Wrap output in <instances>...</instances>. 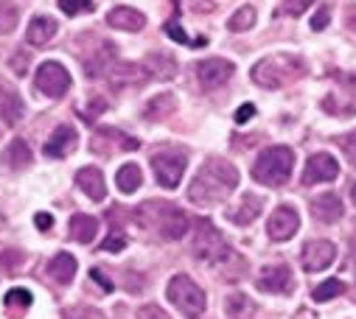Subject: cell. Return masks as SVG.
Segmentation results:
<instances>
[{
    "label": "cell",
    "instance_id": "cell-46",
    "mask_svg": "<svg viewBox=\"0 0 356 319\" xmlns=\"http://www.w3.org/2000/svg\"><path fill=\"white\" fill-rule=\"evenodd\" d=\"M345 28H350V31H356V3H350V6H345Z\"/></svg>",
    "mask_w": 356,
    "mask_h": 319
},
{
    "label": "cell",
    "instance_id": "cell-30",
    "mask_svg": "<svg viewBox=\"0 0 356 319\" xmlns=\"http://www.w3.org/2000/svg\"><path fill=\"white\" fill-rule=\"evenodd\" d=\"M140 182H143V174H140V169L135 163L121 166L118 174H115V185H118L121 193H135L140 188Z\"/></svg>",
    "mask_w": 356,
    "mask_h": 319
},
{
    "label": "cell",
    "instance_id": "cell-42",
    "mask_svg": "<svg viewBox=\"0 0 356 319\" xmlns=\"http://www.w3.org/2000/svg\"><path fill=\"white\" fill-rule=\"evenodd\" d=\"M165 37H168V40H174V42H188V34L180 28V23H174V20H171V23H165Z\"/></svg>",
    "mask_w": 356,
    "mask_h": 319
},
{
    "label": "cell",
    "instance_id": "cell-2",
    "mask_svg": "<svg viewBox=\"0 0 356 319\" xmlns=\"http://www.w3.org/2000/svg\"><path fill=\"white\" fill-rule=\"evenodd\" d=\"M135 221L140 227H149V230H157L165 241H180V238L191 230V221L186 216V210H180L171 202H143L138 210H135Z\"/></svg>",
    "mask_w": 356,
    "mask_h": 319
},
{
    "label": "cell",
    "instance_id": "cell-27",
    "mask_svg": "<svg viewBox=\"0 0 356 319\" xmlns=\"http://www.w3.org/2000/svg\"><path fill=\"white\" fill-rule=\"evenodd\" d=\"M3 163L12 169V171H23V169H29L31 166V148H29V143L26 140H12L9 143V148H6V154H3Z\"/></svg>",
    "mask_w": 356,
    "mask_h": 319
},
{
    "label": "cell",
    "instance_id": "cell-21",
    "mask_svg": "<svg viewBox=\"0 0 356 319\" xmlns=\"http://www.w3.org/2000/svg\"><path fill=\"white\" fill-rule=\"evenodd\" d=\"M113 64H115V45H110V42H104L93 56L84 59V70H87V76H90V78L107 76L113 70Z\"/></svg>",
    "mask_w": 356,
    "mask_h": 319
},
{
    "label": "cell",
    "instance_id": "cell-22",
    "mask_svg": "<svg viewBox=\"0 0 356 319\" xmlns=\"http://www.w3.org/2000/svg\"><path fill=\"white\" fill-rule=\"evenodd\" d=\"M56 20L54 17H45V15H37L31 23H29V31H26V40L31 42V45H48L54 37H56Z\"/></svg>",
    "mask_w": 356,
    "mask_h": 319
},
{
    "label": "cell",
    "instance_id": "cell-1",
    "mask_svg": "<svg viewBox=\"0 0 356 319\" xmlns=\"http://www.w3.org/2000/svg\"><path fill=\"white\" fill-rule=\"evenodd\" d=\"M236 185H238V169L222 157H211L191 180L188 199L200 207H211V205L225 202L236 191Z\"/></svg>",
    "mask_w": 356,
    "mask_h": 319
},
{
    "label": "cell",
    "instance_id": "cell-16",
    "mask_svg": "<svg viewBox=\"0 0 356 319\" xmlns=\"http://www.w3.org/2000/svg\"><path fill=\"white\" fill-rule=\"evenodd\" d=\"M76 143H79V135H76V129L73 126H67V123H62V126H56L54 129V135L48 137V143H45V154L48 157H56V160H62V157H67L73 148H76Z\"/></svg>",
    "mask_w": 356,
    "mask_h": 319
},
{
    "label": "cell",
    "instance_id": "cell-36",
    "mask_svg": "<svg viewBox=\"0 0 356 319\" xmlns=\"http://www.w3.org/2000/svg\"><path fill=\"white\" fill-rule=\"evenodd\" d=\"M59 9L67 17H76V15H90L96 6H93V0H59Z\"/></svg>",
    "mask_w": 356,
    "mask_h": 319
},
{
    "label": "cell",
    "instance_id": "cell-47",
    "mask_svg": "<svg viewBox=\"0 0 356 319\" xmlns=\"http://www.w3.org/2000/svg\"><path fill=\"white\" fill-rule=\"evenodd\" d=\"M34 221H37V227H40V230H51V227H54L51 213H37V216H34Z\"/></svg>",
    "mask_w": 356,
    "mask_h": 319
},
{
    "label": "cell",
    "instance_id": "cell-33",
    "mask_svg": "<svg viewBox=\"0 0 356 319\" xmlns=\"http://www.w3.org/2000/svg\"><path fill=\"white\" fill-rule=\"evenodd\" d=\"M20 23V9L12 3V0H0V37H6L17 28Z\"/></svg>",
    "mask_w": 356,
    "mask_h": 319
},
{
    "label": "cell",
    "instance_id": "cell-34",
    "mask_svg": "<svg viewBox=\"0 0 356 319\" xmlns=\"http://www.w3.org/2000/svg\"><path fill=\"white\" fill-rule=\"evenodd\" d=\"M255 17H258V15H255V6L247 3V6H241V9L233 12V17L227 20V28H230V31H250V28L255 26Z\"/></svg>",
    "mask_w": 356,
    "mask_h": 319
},
{
    "label": "cell",
    "instance_id": "cell-43",
    "mask_svg": "<svg viewBox=\"0 0 356 319\" xmlns=\"http://www.w3.org/2000/svg\"><path fill=\"white\" fill-rule=\"evenodd\" d=\"M0 264H3L6 269H15V266H20V264H23V255H20L17 250H6L3 255H0Z\"/></svg>",
    "mask_w": 356,
    "mask_h": 319
},
{
    "label": "cell",
    "instance_id": "cell-26",
    "mask_svg": "<svg viewBox=\"0 0 356 319\" xmlns=\"http://www.w3.org/2000/svg\"><path fill=\"white\" fill-rule=\"evenodd\" d=\"M0 118H3L9 126H15L20 118H23V101L15 90L0 85Z\"/></svg>",
    "mask_w": 356,
    "mask_h": 319
},
{
    "label": "cell",
    "instance_id": "cell-39",
    "mask_svg": "<svg viewBox=\"0 0 356 319\" xmlns=\"http://www.w3.org/2000/svg\"><path fill=\"white\" fill-rule=\"evenodd\" d=\"M339 148L348 157V163L356 166V132H348L345 137H339Z\"/></svg>",
    "mask_w": 356,
    "mask_h": 319
},
{
    "label": "cell",
    "instance_id": "cell-23",
    "mask_svg": "<svg viewBox=\"0 0 356 319\" xmlns=\"http://www.w3.org/2000/svg\"><path fill=\"white\" fill-rule=\"evenodd\" d=\"M73 275H76V258H73L70 252H59L56 258H51V264H48V277H51L54 283L67 286V283L73 280Z\"/></svg>",
    "mask_w": 356,
    "mask_h": 319
},
{
    "label": "cell",
    "instance_id": "cell-3",
    "mask_svg": "<svg viewBox=\"0 0 356 319\" xmlns=\"http://www.w3.org/2000/svg\"><path fill=\"white\" fill-rule=\"evenodd\" d=\"M306 73V64L295 53H273L264 56L252 67V82L264 90H281L286 85H295L298 78Z\"/></svg>",
    "mask_w": 356,
    "mask_h": 319
},
{
    "label": "cell",
    "instance_id": "cell-17",
    "mask_svg": "<svg viewBox=\"0 0 356 319\" xmlns=\"http://www.w3.org/2000/svg\"><path fill=\"white\" fill-rule=\"evenodd\" d=\"M146 67L143 64H132V62H115L113 70L107 73L113 87H132V85H143L146 82Z\"/></svg>",
    "mask_w": 356,
    "mask_h": 319
},
{
    "label": "cell",
    "instance_id": "cell-7",
    "mask_svg": "<svg viewBox=\"0 0 356 319\" xmlns=\"http://www.w3.org/2000/svg\"><path fill=\"white\" fill-rule=\"evenodd\" d=\"M323 110L328 115H356V70L334 73V93L325 96Z\"/></svg>",
    "mask_w": 356,
    "mask_h": 319
},
{
    "label": "cell",
    "instance_id": "cell-50",
    "mask_svg": "<svg viewBox=\"0 0 356 319\" xmlns=\"http://www.w3.org/2000/svg\"><path fill=\"white\" fill-rule=\"evenodd\" d=\"M26 62H29L26 56H15V59H12V67H15V70H23V67H26Z\"/></svg>",
    "mask_w": 356,
    "mask_h": 319
},
{
    "label": "cell",
    "instance_id": "cell-10",
    "mask_svg": "<svg viewBox=\"0 0 356 319\" xmlns=\"http://www.w3.org/2000/svg\"><path fill=\"white\" fill-rule=\"evenodd\" d=\"M233 73H236L233 62L219 59V56H213V59H202V62L197 64V78H200V85H202L205 90H219L222 85L230 82V76H233Z\"/></svg>",
    "mask_w": 356,
    "mask_h": 319
},
{
    "label": "cell",
    "instance_id": "cell-25",
    "mask_svg": "<svg viewBox=\"0 0 356 319\" xmlns=\"http://www.w3.org/2000/svg\"><path fill=\"white\" fill-rule=\"evenodd\" d=\"M99 232V221L93 216H84V213H76L70 218V238L79 244H90Z\"/></svg>",
    "mask_w": 356,
    "mask_h": 319
},
{
    "label": "cell",
    "instance_id": "cell-28",
    "mask_svg": "<svg viewBox=\"0 0 356 319\" xmlns=\"http://www.w3.org/2000/svg\"><path fill=\"white\" fill-rule=\"evenodd\" d=\"M143 67L149 70V73H154L157 78H171L174 73H177V59L174 56H168V53H160V51H154V53H149L146 56V62H143Z\"/></svg>",
    "mask_w": 356,
    "mask_h": 319
},
{
    "label": "cell",
    "instance_id": "cell-51",
    "mask_svg": "<svg viewBox=\"0 0 356 319\" xmlns=\"http://www.w3.org/2000/svg\"><path fill=\"white\" fill-rule=\"evenodd\" d=\"M350 199H353V205H356V185L350 188Z\"/></svg>",
    "mask_w": 356,
    "mask_h": 319
},
{
    "label": "cell",
    "instance_id": "cell-11",
    "mask_svg": "<svg viewBox=\"0 0 356 319\" xmlns=\"http://www.w3.org/2000/svg\"><path fill=\"white\" fill-rule=\"evenodd\" d=\"M298 230H300V216L289 205H281L270 216V221H266V232H270L273 241H289V238H295Z\"/></svg>",
    "mask_w": 356,
    "mask_h": 319
},
{
    "label": "cell",
    "instance_id": "cell-35",
    "mask_svg": "<svg viewBox=\"0 0 356 319\" xmlns=\"http://www.w3.org/2000/svg\"><path fill=\"white\" fill-rule=\"evenodd\" d=\"M339 294H345V283L337 280V277H328L325 283H320V286L312 291L314 302H328V300H334V297H339Z\"/></svg>",
    "mask_w": 356,
    "mask_h": 319
},
{
    "label": "cell",
    "instance_id": "cell-13",
    "mask_svg": "<svg viewBox=\"0 0 356 319\" xmlns=\"http://www.w3.org/2000/svg\"><path fill=\"white\" fill-rule=\"evenodd\" d=\"M339 174V166H337V160L325 151L320 154H312L309 157V163L303 169V185H317V182H331L337 180Z\"/></svg>",
    "mask_w": 356,
    "mask_h": 319
},
{
    "label": "cell",
    "instance_id": "cell-15",
    "mask_svg": "<svg viewBox=\"0 0 356 319\" xmlns=\"http://www.w3.org/2000/svg\"><path fill=\"white\" fill-rule=\"evenodd\" d=\"M115 148H121V151H135V148H140V140H135V137H129V135H124V132H118V129H99V132H96V140H93V151H99V154H113Z\"/></svg>",
    "mask_w": 356,
    "mask_h": 319
},
{
    "label": "cell",
    "instance_id": "cell-49",
    "mask_svg": "<svg viewBox=\"0 0 356 319\" xmlns=\"http://www.w3.org/2000/svg\"><path fill=\"white\" fill-rule=\"evenodd\" d=\"M194 3H197V6H194L197 12H213V3H211V0H194Z\"/></svg>",
    "mask_w": 356,
    "mask_h": 319
},
{
    "label": "cell",
    "instance_id": "cell-18",
    "mask_svg": "<svg viewBox=\"0 0 356 319\" xmlns=\"http://www.w3.org/2000/svg\"><path fill=\"white\" fill-rule=\"evenodd\" d=\"M342 213H345V207H342V199L337 193H320V196L312 199V216L317 221H323V224L339 221Z\"/></svg>",
    "mask_w": 356,
    "mask_h": 319
},
{
    "label": "cell",
    "instance_id": "cell-32",
    "mask_svg": "<svg viewBox=\"0 0 356 319\" xmlns=\"http://www.w3.org/2000/svg\"><path fill=\"white\" fill-rule=\"evenodd\" d=\"M3 305H6L9 316H20V313H26L31 308V291L29 288H12L6 294V300H3Z\"/></svg>",
    "mask_w": 356,
    "mask_h": 319
},
{
    "label": "cell",
    "instance_id": "cell-6",
    "mask_svg": "<svg viewBox=\"0 0 356 319\" xmlns=\"http://www.w3.org/2000/svg\"><path fill=\"white\" fill-rule=\"evenodd\" d=\"M165 294H168V300H171L177 308H180L186 316H200V313L205 311V305H208L205 291H202L188 275H174V277L168 280Z\"/></svg>",
    "mask_w": 356,
    "mask_h": 319
},
{
    "label": "cell",
    "instance_id": "cell-37",
    "mask_svg": "<svg viewBox=\"0 0 356 319\" xmlns=\"http://www.w3.org/2000/svg\"><path fill=\"white\" fill-rule=\"evenodd\" d=\"M124 247H127L124 230H110V235L104 238V244H102V252H121Z\"/></svg>",
    "mask_w": 356,
    "mask_h": 319
},
{
    "label": "cell",
    "instance_id": "cell-48",
    "mask_svg": "<svg viewBox=\"0 0 356 319\" xmlns=\"http://www.w3.org/2000/svg\"><path fill=\"white\" fill-rule=\"evenodd\" d=\"M306 9V0H286V12L289 15H300Z\"/></svg>",
    "mask_w": 356,
    "mask_h": 319
},
{
    "label": "cell",
    "instance_id": "cell-40",
    "mask_svg": "<svg viewBox=\"0 0 356 319\" xmlns=\"http://www.w3.org/2000/svg\"><path fill=\"white\" fill-rule=\"evenodd\" d=\"M135 316H138V319H168V313H165L160 305H140Z\"/></svg>",
    "mask_w": 356,
    "mask_h": 319
},
{
    "label": "cell",
    "instance_id": "cell-19",
    "mask_svg": "<svg viewBox=\"0 0 356 319\" xmlns=\"http://www.w3.org/2000/svg\"><path fill=\"white\" fill-rule=\"evenodd\" d=\"M107 26L110 28H118V31H140L146 26V15L132 9V6H115L110 15H107Z\"/></svg>",
    "mask_w": 356,
    "mask_h": 319
},
{
    "label": "cell",
    "instance_id": "cell-44",
    "mask_svg": "<svg viewBox=\"0 0 356 319\" xmlns=\"http://www.w3.org/2000/svg\"><path fill=\"white\" fill-rule=\"evenodd\" d=\"M252 115H255V107L252 104H244V107L236 110V123H247Z\"/></svg>",
    "mask_w": 356,
    "mask_h": 319
},
{
    "label": "cell",
    "instance_id": "cell-14",
    "mask_svg": "<svg viewBox=\"0 0 356 319\" xmlns=\"http://www.w3.org/2000/svg\"><path fill=\"white\" fill-rule=\"evenodd\" d=\"M255 286L261 291H270V294H286V291H292V272L284 264L264 266L258 280H255Z\"/></svg>",
    "mask_w": 356,
    "mask_h": 319
},
{
    "label": "cell",
    "instance_id": "cell-20",
    "mask_svg": "<svg viewBox=\"0 0 356 319\" xmlns=\"http://www.w3.org/2000/svg\"><path fill=\"white\" fill-rule=\"evenodd\" d=\"M76 185L90 196L93 202H102L104 196H107V182H104V174L99 171V169H93V166H87V169H81L79 174H76Z\"/></svg>",
    "mask_w": 356,
    "mask_h": 319
},
{
    "label": "cell",
    "instance_id": "cell-5",
    "mask_svg": "<svg viewBox=\"0 0 356 319\" xmlns=\"http://www.w3.org/2000/svg\"><path fill=\"white\" fill-rule=\"evenodd\" d=\"M191 252H194L197 261H202V264H208V266H219L222 258H227L230 247L225 244V238H222V232L213 227V221L200 218V221L194 224Z\"/></svg>",
    "mask_w": 356,
    "mask_h": 319
},
{
    "label": "cell",
    "instance_id": "cell-29",
    "mask_svg": "<svg viewBox=\"0 0 356 319\" xmlns=\"http://www.w3.org/2000/svg\"><path fill=\"white\" fill-rule=\"evenodd\" d=\"M174 110H177V98H174L171 93H160V96H154V98L146 104L143 115H146L149 121H165Z\"/></svg>",
    "mask_w": 356,
    "mask_h": 319
},
{
    "label": "cell",
    "instance_id": "cell-12",
    "mask_svg": "<svg viewBox=\"0 0 356 319\" xmlns=\"http://www.w3.org/2000/svg\"><path fill=\"white\" fill-rule=\"evenodd\" d=\"M337 261V247L331 241H309L300 250V264L306 272H323Z\"/></svg>",
    "mask_w": 356,
    "mask_h": 319
},
{
    "label": "cell",
    "instance_id": "cell-8",
    "mask_svg": "<svg viewBox=\"0 0 356 319\" xmlns=\"http://www.w3.org/2000/svg\"><path fill=\"white\" fill-rule=\"evenodd\" d=\"M186 154L183 151H160L152 157V171H154V180L157 185L174 191L177 185H180L183 174H186Z\"/></svg>",
    "mask_w": 356,
    "mask_h": 319
},
{
    "label": "cell",
    "instance_id": "cell-45",
    "mask_svg": "<svg viewBox=\"0 0 356 319\" xmlns=\"http://www.w3.org/2000/svg\"><path fill=\"white\" fill-rule=\"evenodd\" d=\"M90 277H93V280H96V283H99L104 291H113V280H110V277H107L102 269H93V272H90Z\"/></svg>",
    "mask_w": 356,
    "mask_h": 319
},
{
    "label": "cell",
    "instance_id": "cell-9",
    "mask_svg": "<svg viewBox=\"0 0 356 319\" xmlns=\"http://www.w3.org/2000/svg\"><path fill=\"white\" fill-rule=\"evenodd\" d=\"M34 87L48 98H62L70 87V73L59 62H42L34 73Z\"/></svg>",
    "mask_w": 356,
    "mask_h": 319
},
{
    "label": "cell",
    "instance_id": "cell-41",
    "mask_svg": "<svg viewBox=\"0 0 356 319\" xmlns=\"http://www.w3.org/2000/svg\"><path fill=\"white\" fill-rule=\"evenodd\" d=\"M328 23H331V9H328V6H320L317 15L312 17V28H314V31H323Z\"/></svg>",
    "mask_w": 356,
    "mask_h": 319
},
{
    "label": "cell",
    "instance_id": "cell-4",
    "mask_svg": "<svg viewBox=\"0 0 356 319\" xmlns=\"http://www.w3.org/2000/svg\"><path fill=\"white\" fill-rule=\"evenodd\" d=\"M295 169V151L289 146H270L264 148L252 166V180L266 188H281L289 182Z\"/></svg>",
    "mask_w": 356,
    "mask_h": 319
},
{
    "label": "cell",
    "instance_id": "cell-38",
    "mask_svg": "<svg viewBox=\"0 0 356 319\" xmlns=\"http://www.w3.org/2000/svg\"><path fill=\"white\" fill-rule=\"evenodd\" d=\"M62 319H104V313L96 308H87V305H76V308H67Z\"/></svg>",
    "mask_w": 356,
    "mask_h": 319
},
{
    "label": "cell",
    "instance_id": "cell-24",
    "mask_svg": "<svg viewBox=\"0 0 356 319\" xmlns=\"http://www.w3.org/2000/svg\"><path fill=\"white\" fill-rule=\"evenodd\" d=\"M261 196H255V193H244V199L238 202V207L236 210H230L227 213V218L233 221V224H252L255 218H258V213H261Z\"/></svg>",
    "mask_w": 356,
    "mask_h": 319
},
{
    "label": "cell",
    "instance_id": "cell-31",
    "mask_svg": "<svg viewBox=\"0 0 356 319\" xmlns=\"http://www.w3.org/2000/svg\"><path fill=\"white\" fill-rule=\"evenodd\" d=\"M225 311L230 319H250L255 313V302L247 294H230L225 302Z\"/></svg>",
    "mask_w": 356,
    "mask_h": 319
}]
</instances>
